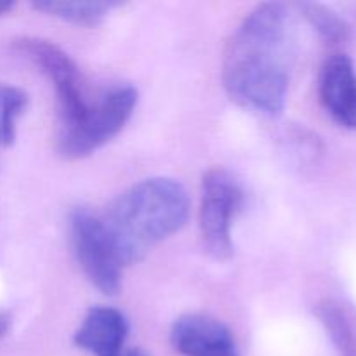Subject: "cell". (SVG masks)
<instances>
[{
	"label": "cell",
	"instance_id": "cell-8",
	"mask_svg": "<svg viewBox=\"0 0 356 356\" xmlns=\"http://www.w3.org/2000/svg\"><path fill=\"white\" fill-rule=\"evenodd\" d=\"M318 94L327 113L343 127L356 129V72L346 54H334L320 73Z\"/></svg>",
	"mask_w": 356,
	"mask_h": 356
},
{
	"label": "cell",
	"instance_id": "cell-2",
	"mask_svg": "<svg viewBox=\"0 0 356 356\" xmlns=\"http://www.w3.org/2000/svg\"><path fill=\"white\" fill-rule=\"evenodd\" d=\"M190 218V197L170 177H149L125 190L101 216L124 266L145 259L160 242L179 232Z\"/></svg>",
	"mask_w": 356,
	"mask_h": 356
},
{
	"label": "cell",
	"instance_id": "cell-11",
	"mask_svg": "<svg viewBox=\"0 0 356 356\" xmlns=\"http://www.w3.org/2000/svg\"><path fill=\"white\" fill-rule=\"evenodd\" d=\"M320 322L329 332L334 346L339 351L341 356H356V337L353 332V325L350 323L346 313L336 302H322L316 308Z\"/></svg>",
	"mask_w": 356,
	"mask_h": 356
},
{
	"label": "cell",
	"instance_id": "cell-12",
	"mask_svg": "<svg viewBox=\"0 0 356 356\" xmlns=\"http://www.w3.org/2000/svg\"><path fill=\"white\" fill-rule=\"evenodd\" d=\"M28 106L24 90L0 83V146L13 145L16 139V122Z\"/></svg>",
	"mask_w": 356,
	"mask_h": 356
},
{
	"label": "cell",
	"instance_id": "cell-4",
	"mask_svg": "<svg viewBox=\"0 0 356 356\" xmlns=\"http://www.w3.org/2000/svg\"><path fill=\"white\" fill-rule=\"evenodd\" d=\"M242 202V186L228 170L214 167L205 172L198 226L205 252L216 261H226L233 256L232 225Z\"/></svg>",
	"mask_w": 356,
	"mask_h": 356
},
{
	"label": "cell",
	"instance_id": "cell-9",
	"mask_svg": "<svg viewBox=\"0 0 356 356\" xmlns=\"http://www.w3.org/2000/svg\"><path fill=\"white\" fill-rule=\"evenodd\" d=\"M129 336L125 315L110 306H94L73 336L76 348L92 356H124Z\"/></svg>",
	"mask_w": 356,
	"mask_h": 356
},
{
	"label": "cell",
	"instance_id": "cell-10",
	"mask_svg": "<svg viewBox=\"0 0 356 356\" xmlns=\"http://www.w3.org/2000/svg\"><path fill=\"white\" fill-rule=\"evenodd\" d=\"M117 2H80V0H40L35 2L33 7L37 10L49 14V16L59 17L68 23L80 24V26H97L104 17L118 7Z\"/></svg>",
	"mask_w": 356,
	"mask_h": 356
},
{
	"label": "cell",
	"instance_id": "cell-3",
	"mask_svg": "<svg viewBox=\"0 0 356 356\" xmlns=\"http://www.w3.org/2000/svg\"><path fill=\"white\" fill-rule=\"evenodd\" d=\"M16 49L51 80L59 104L61 136L82 127L96 108L99 96L89 99L86 79L76 63L61 47L44 38H19Z\"/></svg>",
	"mask_w": 356,
	"mask_h": 356
},
{
	"label": "cell",
	"instance_id": "cell-16",
	"mask_svg": "<svg viewBox=\"0 0 356 356\" xmlns=\"http://www.w3.org/2000/svg\"><path fill=\"white\" fill-rule=\"evenodd\" d=\"M125 356H146V355L141 353V351H138V350H132V351H129Z\"/></svg>",
	"mask_w": 356,
	"mask_h": 356
},
{
	"label": "cell",
	"instance_id": "cell-15",
	"mask_svg": "<svg viewBox=\"0 0 356 356\" xmlns=\"http://www.w3.org/2000/svg\"><path fill=\"white\" fill-rule=\"evenodd\" d=\"M13 7H14L13 2H3V0H0V16H2V14H6V13H9Z\"/></svg>",
	"mask_w": 356,
	"mask_h": 356
},
{
	"label": "cell",
	"instance_id": "cell-13",
	"mask_svg": "<svg viewBox=\"0 0 356 356\" xmlns=\"http://www.w3.org/2000/svg\"><path fill=\"white\" fill-rule=\"evenodd\" d=\"M298 7L305 14L306 19L329 40L341 42L348 37V24L329 7L312 2L299 3Z\"/></svg>",
	"mask_w": 356,
	"mask_h": 356
},
{
	"label": "cell",
	"instance_id": "cell-5",
	"mask_svg": "<svg viewBox=\"0 0 356 356\" xmlns=\"http://www.w3.org/2000/svg\"><path fill=\"white\" fill-rule=\"evenodd\" d=\"M70 235L76 261L90 284L106 296H117L124 264L118 259L101 216L89 209H75L70 216Z\"/></svg>",
	"mask_w": 356,
	"mask_h": 356
},
{
	"label": "cell",
	"instance_id": "cell-14",
	"mask_svg": "<svg viewBox=\"0 0 356 356\" xmlns=\"http://www.w3.org/2000/svg\"><path fill=\"white\" fill-rule=\"evenodd\" d=\"M10 325V316L7 313H0V339L7 334Z\"/></svg>",
	"mask_w": 356,
	"mask_h": 356
},
{
	"label": "cell",
	"instance_id": "cell-7",
	"mask_svg": "<svg viewBox=\"0 0 356 356\" xmlns=\"http://www.w3.org/2000/svg\"><path fill=\"white\" fill-rule=\"evenodd\" d=\"M170 344L181 356H240L232 330L198 313H188L174 322Z\"/></svg>",
	"mask_w": 356,
	"mask_h": 356
},
{
	"label": "cell",
	"instance_id": "cell-1",
	"mask_svg": "<svg viewBox=\"0 0 356 356\" xmlns=\"http://www.w3.org/2000/svg\"><path fill=\"white\" fill-rule=\"evenodd\" d=\"M289 13L264 2L250 10L229 38L222 59V86L243 110L264 117L284 111L289 89Z\"/></svg>",
	"mask_w": 356,
	"mask_h": 356
},
{
	"label": "cell",
	"instance_id": "cell-6",
	"mask_svg": "<svg viewBox=\"0 0 356 356\" xmlns=\"http://www.w3.org/2000/svg\"><path fill=\"white\" fill-rule=\"evenodd\" d=\"M136 104L138 90L132 86L104 90L86 124L72 134L59 136V153L68 160H79L99 149L125 127Z\"/></svg>",
	"mask_w": 356,
	"mask_h": 356
}]
</instances>
